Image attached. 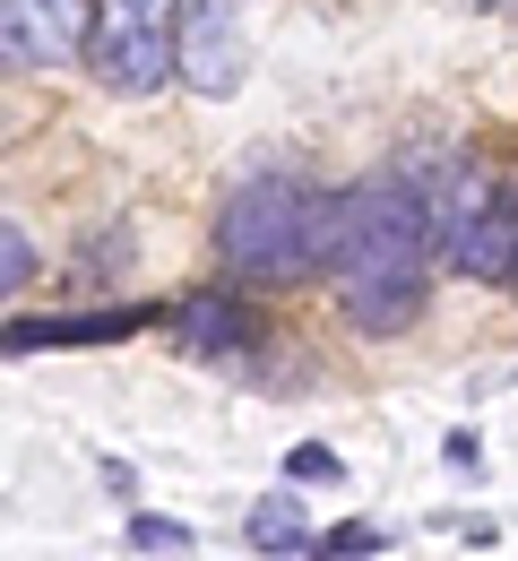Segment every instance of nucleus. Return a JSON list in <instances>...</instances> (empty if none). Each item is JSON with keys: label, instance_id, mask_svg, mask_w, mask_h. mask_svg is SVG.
<instances>
[{"label": "nucleus", "instance_id": "obj_1", "mask_svg": "<svg viewBox=\"0 0 518 561\" xmlns=\"http://www.w3.org/2000/svg\"><path fill=\"white\" fill-rule=\"evenodd\" d=\"M433 208L406 182H364L329 216V285L346 302V320L389 337L424 311V268H433Z\"/></svg>", "mask_w": 518, "mask_h": 561}, {"label": "nucleus", "instance_id": "obj_9", "mask_svg": "<svg viewBox=\"0 0 518 561\" xmlns=\"http://www.w3.org/2000/svg\"><path fill=\"white\" fill-rule=\"evenodd\" d=\"M389 536H371V527H337V536H311V553L302 561H355V553H380Z\"/></svg>", "mask_w": 518, "mask_h": 561}, {"label": "nucleus", "instance_id": "obj_2", "mask_svg": "<svg viewBox=\"0 0 518 561\" xmlns=\"http://www.w3.org/2000/svg\"><path fill=\"white\" fill-rule=\"evenodd\" d=\"M329 199H311L302 182L286 173H260V182H242L217 216V251L233 277L251 285H302L311 268H329Z\"/></svg>", "mask_w": 518, "mask_h": 561}, {"label": "nucleus", "instance_id": "obj_14", "mask_svg": "<svg viewBox=\"0 0 518 561\" xmlns=\"http://www.w3.org/2000/svg\"><path fill=\"white\" fill-rule=\"evenodd\" d=\"M510 277H518V268H510Z\"/></svg>", "mask_w": 518, "mask_h": 561}, {"label": "nucleus", "instance_id": "obj_8", "mask_svg": "<svg viewBox=\"0 0 518 561\" xmlns=\"http://www.w3.org/2000/svg\"><path fill=\"white\" fill-rule=\"evenodd\" d=\"M251 545H260V553H311V527H302L295 492H268V501L251 510Z\"/></svg>", "mask_w": 518, "mask_h": 561}, {"label": "nucleus", "instance_id": "obj_12", "mask_svg": "<svg viewBox=\"0 0 518 561\" xmlns=\"http://www.w3.org/2000/svg\"><path fill=\"white\" fill-rule=\"evenodd\" d=\"M286 476H302V484H337V458H329V449H311V440H302L295 458H286Z\"/></svg>", "mask_w": 518, "mask_h": 561}, {"label": "nucleus", "instance_id": "obj_13", "mask_svg": "<svg viewBox=\"0 0 518 561\" xmlns=\"http://www.w3.org/2000/svg\"><path fill=\"white\" fill-rule=\"evenodd\" d=\"M475 9H510V0H475Z\"/></svg>", "mask_w": 518, "mask_h": 561}, {"label": "nucleus", "instance_id": "obj_4", "mask_svg": "<svg viewBox=\"0 0 518 561\" xmlns=\"http://www.w3.org/2000/svg\"><path fill=\"white\" fill-rule=\"evenodd\" d=\"M251 70V44H242V18L225 0H182V78L199 95H233Z\"/></svg>", "mask_w": 518, "mask_h": 561}, {"label": "nucleus", "instance_id": "obj_6", "mask_svg": "<svg viewBox=\"0 0 518 561\" xmlns=\"http://www.w3.org/2000/svg\"><path fill=\"white\" fill-rule=\"evenodd\" d=\"M173 337L191 354H233L251 346V311L233 294H191V302H173Z\"/></svg>", "mask_w": 518, "mask_h": 561}, {"label": "nucleus", "instance_id": "obj_11", "mask_svg": "<svg viewBox=\"0 0 518 561\" xmlns=\"http://www.w3.org/2000/svg\"><path fill=\"white\" fill-rule=\"evenodd\" d=\"M130 545H139V553H191V527H182V518H139Z\"/></svg>", "mask_w": 518, "mask_h": 561}, {"label": "nucleus", "instance_id": "obj_7", "mask_svg": "<svg viewBox=\"0 0 518 561\" xmlns=\"http://www.w3.org/2000/svg\"><path fill=\"white\" fill-rule=\"evenodd\" d=\"M130 329H139V311H113V320H18V329H9V354L70 346V337H130Z\"/></svg>", "mask_w": 518, "mask_h": 561}, {"label": "nucleus", "instance_id": "obj_10", "mask_svg": "<svg viewBox=\"0 0 518 561\" xmlns=\"http://www.w3.org/2000/svg\"><path fill=\"white\" fill-rule=\"evenodd\" d=\"M0 268H9V294H26V285H35V251H26V225H0Z\"/></svg>", "mask_w": 518, "mask_h": 561}, {"label": "nucleus", "instance_id": "obj_5", "mask_svg": "<svg viewBox=\"0 0 518 561\" xmlns=\"http://www.w3.org/2000/svg\"><path fill=\"white\" fill-rule=\"evenodd\" d=\"M0 53L9 70H61L70 53H87L78 0H0Z\"/></svg>", "mask_w": 518, "mask_h": 561}, {"label": "nucleus", "instance_id": "obj_3", "mask_svg": "<svg viewBox=\"0 0 518 561\" xmlns=\"http://www.w3.org/2000/svg\"><path fill=\"white\" fill-rule=\"evenodd\" d=\"M87 70L113 95H156L182 70V9L173 0H95L87 9Z\"/></svg>", "mask_w": 518, "mask_h": 561}]
</instances>
